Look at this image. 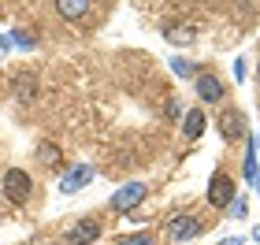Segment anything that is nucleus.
Wrapping results in <instances>:
<instances>
[{
  "mask_svg": "<svg viewBox=\"0 0 260 245\" xmlns=\"http://www.w3.org/2000/svg\"><path fill=\"white\" fill-rule=\"evenodd\" d=\"M164 112H168V119H175V115H179L182 108H179V104H175V100H168V108H164Z\"/></svg>",
  "mask_w": 260,
  "mask_h": 245,
  "instance_id": "aec40b11",
  "label": "nucleus"
},
{
  "mask_svg": "<svg viewBox=\"0 0 260 245\" xmlns=\"http://www.w3.org/2000/svg\"><path fill=\"white\" fill-rule=\"evenodd\" d=\"M197 97L208 100V104L223 100V82H219L216 75H201V78H197Z\"/></svg>",
  "mask_w": 260,
  "mask_h": 245,
  "instance_id": "6e6552de",
  "label": "nucleus"
},
{
  "mask_svg": "<svg viewBox=\"0 0 260 245\" xmlns=\"http://www.w3.org/2000/svg\"><path fill=\"white\" fill-rule=\"evenodd\" d=\"M234 78L245 82V60H234Z\"/></svg>",
  "mask_w": 260,
  "mask_h": 245,
  "instance_id": "a211bd4d",
  "label": "nucleus"
},
{
  "mask_svg": "<svg viewBox=\"0 0 260 245\" xmlns=\"http://www.w3.org/2000/svg\"><path fill=\"white\" fill-rule=\"evenodd\" d=\"M11 45H15V49H34V38H30V33H11Z\"/></svg>",
  "mask_w": 260,
  "mask_h": 245,
  "instance_id": "dca6fc26",
  "label": "nucleus"
},
{
  "mask_svg": "<svg viewBox=\"0 0 260 245\" xmlns=\"http://www.w3.org/2000/svg\"><path fill=\"white\" fill-rule=\"evenodd\" d=\"M253 142H256V190H260V134L253 137Z\"/></svg>",
  "mask_w": 260,
  "mask_h": 245,
  "instance_id": "6ab92c4d",
  "label": "nucleus"
},
{
  "mask_svg": "<svg viewBox=\"0 0 260 245\" xmlns=\"http://www.w3.org/2000/svg\"><path fill=\"white\" fill-rule=\"evenodd\" d=\"M115 245H152V238L149 234H130V238H119Z\"/></svg>",
  "mask_w": 260,
  "mask_h": 245,
  "instance_id": "f3484780",
  "label": "nucleus"
},
{
  "mask_svg": "<svg viewBox=\"0 0 260 245\" xmlns=\"http://www.w3.org/2000/svg\"><path fill=\"white\" fill-rule=\"evenodd\" d=\"M97 238H101V223H97V219H82V223H75L71 234H67L71 245H93Z\"/></svg>",
  "mask_w": 260,
  "mask_h": 245,
  "instance_id": "20e7f679",
  "label": "nucleus"
},
{
  "mask_svg": "<svg viewBox=\"0 0 260 245\" xmlns=\"http://www.w3.org/2000/svg\"><path fill=\"white\" fill-rule=\"evenodd\" d=\"M193 234H201V223L193 216H175L171 223H168V238L171 241H186V238H193Z\"/></svg>",
  "mask_w": 260,
  "mask_h": 245,
  "instance_id": "423d86ee",
  "label": "nucleus"
},
{
  "mask_svg": "<svg viewBox=\"0 0 260 245\" xmlns=\"http://www.w3.org/2000/svg\"><path fill=\"white\" fill-rule=\"evenodd\" d=\"M245 179L256 186V142H253V137L245 142Z\"/></svg>",
  "mask_w": 260,
  "mask_h": 245,
  "instance_id": "4468645a",
  "label": "nucleus"
},
{
  "mask_svg": "<svg viewBox=\"0 0 260 245\" xmlns=\"http://www.w3.org/2000/svg\"><path fill=\"white\" fill-rule=\"evenodd\" d=\"M219 245H242V238H223Z\"/></svg>",
  "mask_w": 260,
  "mask_h": 245,
  "instance_id": "4be33fe9",
  "label": "nucleus"
},
{
  "mask_svg": "<svg viewBox=\"0 0 260 245\" xmlns=\"http://www.w3.org/2000/svg\"><path fill=\"white\" fill-rule=\"evenodd\" d=\"M8 49H11V38H4V33H0V56H4Z\"/></svg>",
  "mask_w": 260,
  "mask_h": 245,
  "instance_id": "412c9836",
  "label": "nucleus"
},
{
  "mask_svg": "<svg viewBox=\"0 0 260 245\" xmlns=\"http://www.w3.org/2000/svg\"><path fill=\"white\" fill-rule=\"evenodd\" d=\"M231 201H234V179L223 174V171H216L212 182H208V204L212 208H227Z\"/></svg>",
  "mask_w": 260,
  "mask_h": 245,
  "instance_id": "f03ea898",
  "label": "nucleus"
},
{
  "mask_svg": "<svg viewBox=\"0 0 260 245\" xmlns=\"http://www.w3.org/2000/svg\"><path fill=\"white\" fill-rule=\"evenodd\" d=\"M164 38H168L171 45H193L197 30L190 26V22H171V26H164Z\"/></svg>",
  "mask_w": 260,
  "mask_h": 245,
  "instance_id": "9d476101",
  "label": "nucleus"
},
{
  "mask_svg": "<svg viewBox=\"0 0 260 245\" xmlns=\"http://www.w3.org/2000/svg\"><path fill=\"white\" fill-rule=\"evenodd\" d=\"M141 201H145V182H126L123 190H115L112 208L115 212H130V208H138Z\"/></svg>",
  "mask_w": 260,
  "mask_h": 245,
  "instance_id": "7ed1b4c3",
  "label": "nucleus"
},
{
  "mask_svg": "<svg viewBox=\"0 0 260 245\" xmlns=\"http://www.w3.org/2000/svg\"><path fill=\"white\" fill-rule=\"evenodd\" d=\"M56 11H60L63 19H82L89 11V4L86 0H56Z\"/></svg>",
  "mask_w": 260,
  "mask_h": 245,
  "instance_id": "9b49d317",
  "label": "nucleus"
},
{
  "mask_svg": "<svg viewBox=\"0 0 260 245\" xmlns=\"http://www.w3.org/2000/svg\"><path fill=\"white\" fill-rule=\"evenodd\" d=\"M171 71L179 75V78H190L193 75V63L190 60H171Z\"/></svg>",
  "mask_w": 260,
  "mask_h": 245,
  "instance_id": "2eb2a0df",
  "label": "nucleus"
},
{
  "mask_svg": "<svg viewBox=\"0 0 260 245\" xmlns=\"http://www.w3.org/2000/svg\"><path fill=\"white\" fill-rule=\"evenodd\" d=\"M182 126H186V137H201V134H205V115H201V112H186V119H182Z\"/></svg>",
  "mask_w": 260,
  "mask_h": 245,
  "instance_id": "ddd939ff",
  "label": "nucleus"
},
{
  "mask_svg": "<svg viewBox=\"0 0 260 245\" xmlns=\"http://www.w3.org/2000/svg\"><path fill=\"white\" fill-rule=\"evenodd\" d=\"M38 160L45 163V167H60V145L41 142V145H38Z\"/></svg>",
  "mask_w": 260,
  "mask_h": 245,
  "instance_id": "f8f14e48",
  "label": "nucleus"
},
{
  "mask_svg": "<svg viewBox=\"0 0 260 245\" xmlns=\"http://www.w3.org/2000/svg\"><path fill=\"white\" fill-rule=\"evenodd\" d=\"M30 190H34V182H30V174L26 171H19V167H8L4 171V193H8V201H30Z\"/></svg>",
  "mask_w": 260,
  "mask_h": 245,
  "instance_id": "f257e3e1",
  "label": "nucleus"
},
{
  "mask_svg": "<svg viewBox=\"0 0 260 245\" xmlns=\"http://www.w3.org/2000/svg\"><path fill=\"white\" fill-rule=\"evenodd\" d=\"M219 130H223V137H227V142H238V137L245 134V119H242V112H223L219 115Z\"/></svg>",
  "mask_w": 260,
  "mask_h": 245,
  "instance_id": "0eeeda50",
  "label": "nucleus"
},
{
  "mask_svg": "<svg viewBox=\"0 0 260 245\" xmlns=\"http://www.w3.org/2000/svg\"><path fill=\"white\" fill-rule=\"evenodd\" d=\"M89 179H93V167H89V163H78V167H71L60 179V193H78Z\"/></svg>",
  "mask_w": 260,
  "mask_h": 245,
  "instance_id": "39448f33",
  "label": "nucleus"
},
{
  "mask_svg": "<svg viewBox=\"0 0 260 245\" xmlns=\"http://www.w3.org/2000/svg\"><path fill=\"white\" fill-rule=\"evenodd\" d=\"M34 93H38V75H34V71H19L15 75V100L30 104Z\"/></svg>",
  "mask_w": 260,
  "mask_h": 245,
  "instance_id": "1a4fd4ad",
  "label": "nucleus"
}]
</instances>
